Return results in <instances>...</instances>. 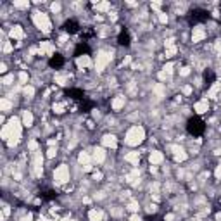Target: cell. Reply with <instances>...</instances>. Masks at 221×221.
Returning a JSON list of instances; mask_svg holds the SVG:
<instances>
[{"label": "cell", "mask_w": 221, "mask_h": 221, "mask_svg": "<svg viewBox=\"0 0 221 221\" xmlns=\"http://www.w3.org/2000/svg\"><path fill=\"white\" fill-rule=\"evenodd\" d=\"M206 130V126H204V123L199 118H194V119H190L188 121V131H190L192 135H200L202 131Z\"/></svg>", "instance_id": "cell-1"}, {"label": "cell", "mask_w": 221, "mask_h": 221, "mask_svg": "<svg viewBox=\"0 0 221 221\" xmlns=\"http://www.w3.org/2000/svg\"><path fill=\"white\" fill-rule=\"evenodd\" d=\"M142 138H143V130H142V128H133V130L128 133V140H126V142L130 143V145H135V143L142 142Z\"/></svg>", "instance_id": "cell-2"}, {"label": "cell", "mask_w": 221, "mask_h": 221, "mask_svg": "<svg viewBox=\"0 0 221 221\" xmlns=\"http://www.w3.org/2000/svg\"><path fill=\"white\" fill-rule=\"evenodd\" d=\"M33 19H35V23H36L40 28H43L45 31L50 30V23H49V17H47V14H43V12H35Z\"/></svg>", "instance_id": "cell-3"}, {"label": "cell", "mask_w": 221, "mask_h": 221, "mask_svg": "<svg viewBox=\"0 0 221 221\" xmlns=\"http://www.w3.org/2000/svg\"><path fill=\"white\" fill-rule=\"evenodd\" d=\"M204 36H206V33H204L200 28H194V35H192V40H194V41H199V40H202Z\"/></svg>", "instance_id": "cell-4"}, {"label": "cell", "mask_w": 221, "mask_h": 221, "mask_svg": "<svg viewBox=\"0 0 221 221\" xmlns=\"http://www.w3.org/2000/svg\"><path fill=\"white\" fill-rule=\"evenodd\" d=\"M68 171H66V168H59L57 169V178H59V181L62 183V181H66L68 180Z\"/></svg>", "instance_id": "cell-5"}, {"label": "cell", "mask_w": 221, "mask_h": 221, "mask_svg": "<svg viewBox=\"0 0 221 221\" xmlns=\"http://www.w3.org/2000/svg\"><path fill=\"white\" fill-rule=\"evenodd\" d=\"M76 30H78V24H76L74 21H68V23H66V31H68V33H74Z\"/></svg>", "instance_id": "cell-6"}, {"label": "cell", "mask_w": 221, "mask_h": 221, "mask_svg": "<svg viewBox=\"0 0 221 221\" xmlns=\"http://www.w3.org/2000/svg\"><path fill=\"white\" fill-rule=\"evenodd\" d=\"M119 43L121 45H130V36H128V33H121L119 35Z\"/></svg>", "instance_id": "cell-7"}, {"label": "cell", "mask_w": 221, "mask_h": 221, "mask_svg": "<svg viewBox=\"0 0 221 221\" xmlns=\"http://www.w3.org/2000/svg\"><path fill=\"white\" fill-rule=\"evenodd\" d=\"M104 143H105V145L114 147V145H116V138H114V137H105V138H104Z\"/></svg>", "instance_id": "cell-8"}, {"label": "cell", "mask_w": 221, "mask_h": 221, "mask_svg": "<svg viewBox=\"0 0 221 221\" xmlns=\"http://www.w3.org/2000/svg\"><path fill=\"white\" fill-rule=\"evenodd\" d=\"M11 35H12V36H16V38H19L21 35H23V31H21V28H19V26H16L14 30L11 31Z\"/></svg>", "instance_id": "cell-9"}, {"label": "cell", "mask_w": 221, "mask_h": 221, "mask_svg": "<svg viewBox=\"0 0 221 221\" xmlns=\"http://www.w3.org/2000/svg\"><path fill=\"white\" fill-rule=\"evenodd\" d=\"M62 62H64V60L60 59V57H52V60H50V64H52V66H55V68H57V66H60Z\"/></svg>", "instance_id": "cell-10"}, {"label": "cell", "mask_w": 221, "mask_h": 221, "mask_svg": "<svg viewBox=\"0 0 221 221\" xmlns=\"http://www.w3.org/2000/svg\"><path fill=\"white\" fill-rule=\"evenodd\" d=\"M90 218H92V221H100V213H97V211H92V213H90Z\"/></svg>", "instance_id": "cell-11"}, {"label": "cell", "mask_w": 221, "mask_h": 221, "mask_svg": "<svg viewBox=\"0 0 221 221\" xmlns=\"http://www.w3.org/2000/svg\"><path fill=\"white\" fill-rule=\"evenodd\" d=\"M161 154H157V152H154L152 154V156H150V161H154V162H159V161H161Z\"/></svg>", "instance_id": "cell-12"}, {"label": "cell", "mask_w": 221, "mask_h": 221, "mask_svg": "<svg viewBox=\"0 0 221 221\" xmlns=\"http://www.w3.org/2000/svg\"><path fill=\"white\" fill-rule=\"evenodd\" d=\"M14 5L19 9H24V7H28V2H14Z\"/></svg>", "instance_id": "cell-13"}, {"label": "cell", "mask_w": 221, "mask_h": 221, "mask_svg": "<svg viewBox=\"0 0 221 221\" xmlns=\"http://www.w3.org/2000/svg\"><path fill=\"white\" fill-rule=\"evenodd\" d=\"M52 11H54V12H59V11H60V5H59V4H54V5H52Z\"/></svg>", "instance_id": "cell-14"}, {"label": "cell", "mask_w": 221, "mask_h": 221, "mask_svg": "<svg viewBox=\"0 0 221 221\" xmlns=\"http://www.w3.org/2000/svg\"><path fill=\"white\" fill-rule=\"evenodd\" d=\"M131 221H140V218H137V216H135V218H131Z\"/></svg>", "instance_id": "cell-15"}]
</instances>
